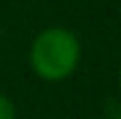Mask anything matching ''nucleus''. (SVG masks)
Here are the masks:
<instances>
[{
    "instance_id": "f257e3e1",
    "label": "nucleus",
    "mask_w": 121,
    "mask_h": 119,
    "mask_svg": "<svg viewBox=\"0 0 121 119\" xmlns=\"http://www.w3.org/2000/svg\"><path fill=\"white\" fill-rule=\"evenodd\" d=\"M27 62L37 79L57 84L69 79L82 62V42L67 27H45L30 42Z\"/></svg>"
},
{
    "instance_id": "f03ea898",
    "label": "nucleus",
    "mask_w": 121,
    "mask_h": 119,
    "mask_svg": "<svg viewBox=\"0 0 121 119\" xmlns=\"http://www.w3.org/2000/svg\"><path fill=\"white\" fill-rule=\"evenodd\" d=\"M0 119H17V109L15 102L10 99L5 92H0Z\"/></svg>"
},
{
    "instance_id": "7ed1b4c3",
    "label": "nucleus",
    "mask_w": 121,
    "mask_h": 119,
    "mask_svg": "<svg viewBox=\"0 0 121 119\" xmlns=\"http://www.w3.org/2000/svg\"><path fill=\"white\" fill-rule=\"evenodd\" d=\"M116 82H119V94H121V60H119V69H116Z\"/></svg>"
},
{
    "instance_id": "20e7f679",
    "label": "nucleus",
    "mask_w": 121,
    "mask_h": 119,
    "mask_svg": "<svg viewBox=\"0 0 121 119\" xmlns=\"http://www.w3.org/2000/svg\"><path fill=\"white\" fill-rule=\"evenodd\" d=\"M114 119H121V112H119V114H116V117H114Z\"/></svg>"
}]
</instances>
